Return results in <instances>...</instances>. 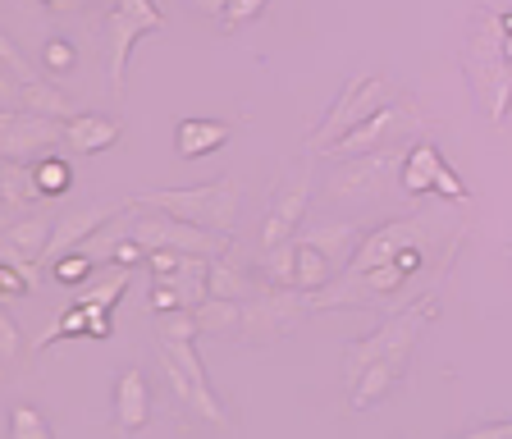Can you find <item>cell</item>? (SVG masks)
Instances as JSON below:
<instances>
[{"label":"cell","mask_w":512,"mask_h":439,"mask_svg":"<svg viewBox=\"0 0 512 439\" xmlns=\"http://www.w3.org/2000/svg\"><path fill=\"white\" fill-rule=\"evenodd\" d=\"M133 206H142V211H165V215H174V220H188V225H197V229L234 238L238 211H243V188H238V179L220 174V179L192 183V188H151V193L133 197Z\"/></svg>","instance_id":"6da1fadb"},{"label":"cell","mask_w":512,"mask_h":439,"mask_svg":"<svg viewBox=\"0 0 512 439\" xmlns=\"http://www.w3.org/2000/svg\"><path fill=\"white\" fill-rule=\"evenodd\" d=\"M435 298L439 293L426 289L416 302H407L403 311H394L375 334L348 343V348H343V385L352 389L357 380H362L366 366L384 362V357H403V362H412V348H416V339H421V330L435 321Z\"/></svg>","instance_id":"7a4b0ae2"},{"label":"cell","mask_w":512,"mask_h":439,"mask_svg":"<svg viewBox=\"0 0 512 439\" xmlns=\"http://www.w3.org/2000/svg\"><path fill=\"white\" fill-rule=\"evenodd\" d=\"M503 42H508V33H503L499 10H480L476 28H471V46H467V69H471V87L490 106L494 124H503L512 110V60L503 51Z\"/></svg>","instance_id":"3957f363"},{"label":"cell","mask_w":512,"mask_h":439,"mask_svg":"<svg viewBox=\"0 0 512 439\" xmlns=\"http://www.w3.org/2000/svg\"><path fill=\"white\" fill-rule=\"evenodd\" d=\"M389 101H398L394 78H384V74H352L348 83H343L339 101H334V106L325 110V119H320L316 129L307 133V151H311V156H325L334 142L348 138L352 129H362L366 119H371L375 110H384Z\"/></svg>","instance_id":"277c9868"},{"label":"cell","mask_w":512,"mask_h":439,"mask_svg":"<svg viewBox=\"0 0 512 439\" xmlns=\"http://www.w3.org/2000/svg\"><path fill=\"white\" fill-rule=\"evenodd\" d=\"M128 238L147 252H183V257H229V243H234V238L197 229L165 211H142L133 202H128Z\"/></svg>","instance_id":"5b68a950"},{"label":"cell","mask_w":512,"mask_h":439,"mask_svg":"<svg viewBox=\"0 0 512 439\" xmlns=\"http://www.w3.org/2000/svg\"><path fill=\"white\" fill-rule=\"evenodd\" d=\"M160 366H165V380H170L174 398H179L183 407H192L197 417H206L220 430L229 426V412H224V403L215 398V389L206 385V366H202V357H197L192 343L160 339Z\"/></svg>","instance_id":"8992f818"},{"label":"cell","mask_w":512,"mask_h":439,"mask_svg":"<svg viewBox=\"0 0 512 439\" xmlns=\"http://www.w3.org/2000/svg\"><path fill=\"white\" fill-rule=\"evenodd\" d=\"M165 14L156 0H115V10L106 19V78L110 87H124V69H128V51L138 46V37L160 33Z\"/></svg>","instance_id":"52a82bcc"},{"label":"cell","mask_w":512,"mask_h":439,"mask_svg":"<svg viewBox=\"0 0 512 439\" xmlns=\"http://www.w3.org/2000/svg\"><path fill=\"white\" fill-rule=\"evenodd\" d=\"M435 220H439L435 211H416L407 220H384L380 229H366L362 247H357V257H352V266L343 275H362V270L389 266L403 252H412V247H426L430 234H435Z\"/></svg>","instance_id":"ba28073f"},{"label":"cell","mask_w":512,"mask_h":439,"mask_svg":"<svg viewBox=\"0 0 512 439\" xmlns=\"http://www.w3.org/2000/svg\"><path fill=\"white\" fill-rule=\"evenodd\" d=\"M421 124V115H416L412 101H389L384 110H375L371 119H366L362 129H352L348 138H339L325 156H334V161H352V156H371V151L380 147H403V138Z\"/></svg>","instance_id":"9c48e42d"},{"label":"cell","mask_w":512,"mask_h":439,"mask_svg":"<svg viewBox=\"0 0 512 439\" xmlns=\"http://www.w3.org/2000/svg\"><path fill=\"white\" fill-rule=\"evenodd\" d=\"M0 60H5V69H10V83H14V106L10 110H32V115L60 119V124L78 119V101L64 97V92L46 74H32L28 60L19 55V46H14V42L0 46Z\"/></svg>","instance_id":"30bf717a"},{"label":"cell","mask_w":512,"mask_h":439,"mask_svg":"<svg viewBox=\"0 0 512 439\" xmlns=\"http://www.w3.org/2000/svg\"><path fill=\"white\" fill-rule=\"evenodd\" d=\"M403 161H407V147H380V151H371V156L339 161L330 183H325V193H330L334 202H366V197H375L384 183H389V174L403 170Z\"/></svg>","instance_id":"8fae6325"},{"label":"cell","mask_w":512,"mask_h":439,"mask_svg":"<svg viewBox=\"0 0 512 439\" xmlns=\"http://www.w3.org/2000/svg\"><path fill=\"white\" fill-rule=\"evenodd\" d=\"M51 147H64L60 119L32 115V110H5L0 115V151H5V161L37 165Z\"/></svg>","instance_id":"7c38bea8"},{"label":"cell","mask_w":512,"mask_h":439,"mask_svg":"<svg viewBox=\"0 0 512 439\" xmlns=\"http://www.w3.org/2000/svg\"><path fill=\"white\" fill-rule=\"evenodd\" d=\"M302 307H307V293L298 289H261L256 298L243 302V339L252 343H270V339H284L293 325H298Z\"/></svg>","instance_id":"4fadbf2b"},{"label":"cell","mask_w":512,"mask_h":439,"mask_svg":"<svg viewBox=\"0 0 512 439\" xmlns=\"http://www.w3.org/2000/svg\"><path fill=\"white\" fill-rule=\"evenodd\" d=\"M311 202V165H293V170L279 179L275 188V202L266 211V225H261V247H279V243H293L298 238V225L307 215Z\"/></svg>","instance_id":"5bb4252c"},{"label":"cell","mask_w":512,"mask_h":439,"mask_svg":"<svg viewBox=\"0 0 512 439\" xmlns=\"http://www.w3.org/2000/svg\"><path fill=\"white\" fill-rule=\"evenodd\" d=\"M151 421V385L147 375H142V366H124L115 380V389H110V426H115L119 439H133L142 435Z\"/></svg>","instance_id":"9a60e30c"},{"label":"cell","mask_w":512,"mask_h":439,"mask_svg":"<svg viewBox=\"0 0 512 439\" xmlns=\"http://www.w3.org/2000/svg\"><path fill=\"white\" fill-rule=\"evenodd\" d=\"M124 211V206H110V202H92V206H78V211H64V215H55V234H51V243H46V257L42 261H60V257H69V252H78V247L87 243V238L96 234V229H106L115 215Z\"/></svg>","instance_id":"2e32d148"},{"label":"cell","mask_w":512,"mask_h":439,"mask_svg":"<svg viewBox=\"0 0 512 439\" xmlns=\"http://www.w3.org/2000/svg\"><path fill=\"white\" fill-rule=\"evenodd\" d=\"M302 243H311L316 252H325V257L334 261V270H348L352 266V257H357V247H362V238H366V229H357L352 220H339V225H307L302 229Z\"/></svg>","instance_id":"e0dca14e"},{"label":"cell","mask_w":512,"mask_h":439,"mask_svg":"<svg viewBox=\"0 0 512 439\" xmlns=\"http://www.w3.org/2000/svg\"><path fill=\"white\" fill-rule=\"evenodd\" d=\"M119 138H124V124L110 115H78L64 124V147L74 156H96V151L115 147Z\"/></svg>","instance_id":"ac0fdd59"},{"label":"cell","mask_w":512,"mask_h":439,"mask_svg":"<svg viewBox=\"0 0 512 439\" xmlns=\"http://www.w3.org/2000/svg\"><path fill=\"white\" fill-rule=\"evenodd\" d=\"M403 375H407L403 357H384V362L366 366L362 380L352 385V412H371V407H380L384 398H389V389H394Z\"/></svg>","instance_id":"d6986e66"},{"label":"cell","mask_w":512,"mask_h":439,"mask_svg":"<svg viewBox=\"0 0 512 439\" xmlns=\"http://www.w3.org/2000/svg\"><path fill=\"white\" fill-rule=\"evenodd\" d=\"M229 142V124L220 119H179L174 124V151L183 161H197V156H211Z\"/></svg>","instance_id":"ffe728a7"},{"label":"cell","mask_w":512,"mask_h":439,"mask_svg":"<svg viewBox=\"0 0 512 439\" xmlns=\"http://www.w3.org/2000/svg\"><path fill=\"white\" fill-rule=\"evenodd\" d=\"M444 156H439V147H430V142H416L412 151H407V161L403 170H398V183H403V193L407 197H421L435 188V174L444 170Z\"/></svg>","instance_id":"44dd1931"},{"label":"cell","mask_w":512,"mask_h":439,"mask_svg":"<svg viewBox=\"0 0 512 439\" xmlns=\"http://www.w3.org/2000/svg\"><path fill=\"white\" fill-rule=\"evenodd\" d=\"M0 197H5V211H28L32 202H42L37 165L5 161V170H0Z\"/></svg>","instance_id":"7402d4cb"},{"label":"cell","mask_w":512,"mask_h":439,"mask_svg":"<svg viewBox=\"0 0 512 439\" xmlns=\"http://www.w3.org/2000/svg\"><path fill=\"white\" fill-rule=\"evenodd\" d=\"M128 279H133V270L128 266H101L83 289H74V302L78 307H115V302L124 298Z\"/></svg>","instance_id":"603a6c76"},{"label":"cell","mask_w":512,"mask_h":439,"mask_svg":"<svg viewBox=\"0 0 512 439\" xmlns=\"http://www.w3.org/2000/svg\"><path fill=\"white\" fill-rule=\"evenodd\" d=\"M256 270H261V279L270 289H298V238L279 247H261Z\"/></svg>","instance_id":"cb8c5ba5"},{"label":"cell","mask_w":512,"mask_h":439,"mask_svg":"<svg viewBox=\"0 0 512 439\" xmlns=\"http://www.w3.org/2000/svg\"><path fill=\"white\" fill-rule=\"evenodd\" d=\"M256 284L234 257H211V298H229V302H247L256 298Z\"/></svg>","instance_id":"d4e9b609"},{"label":"cell","mask_w":512,"mask_h":439,"mask_svg":"<svg viewBox=\"0 0 512 439\" xmlns=\"http://www.w3.org/2000/svg\"><path fill=\"white\" fill-rule=\"evenodd\" d=\"M339 279V270H334V261L325 257V252H316L311 243H302L298 238V293H325Z\"/></svg>","instance_id":"484cf974"},{"label":"cell","mask_w":512,"mask_h":439,"mask_svg":"<svg viewBox=\"0 0 512 439\" xmlns=\"http://www.w3.org/2000/svg\"><path fill=\"white\" fill-rule=\"evenodd\" d=\"M202 334H243V302H229V298H206L202 307L192 311Z\"/></svg>","instance_id":"4316f807"},{"label":"cell","mask_w":512,"mask_h":439,"mask_svg":"<svg viewBox=\"0 0 512 439\" xmlns=\"http://www.w3.org/2000/svg\"><path fill=\"white\" fill-rule=\"evenodd\" d=\"M10 439H55V430L32 403H14L10 407Z\"/></svg>","instance_id":"83f0119b"},{"label":"cell","mask_w":512,"mask_h":439,"mask_svg":"<svg viewBox=\"0 0 512 439\" xmlns=\"http://www.w3.org/2000/svg\"><path fill=\"white\" fill-rule=\"evenodd\" d=\"M74 334H87V307H78V302H74L69 311H64L60 321H55L51 330L42 334V339L32 343V348H37V353H46V348H55L60 339H74Z\"/></svg>","instance_id":"f1b7e54d"},{"label":"cell","mask_w":512,"mask_h":439,"mask_svg":"<svg viewBox=\"0 0 512 439\" xmlns=\"http://www.w3.org/2000/svg\"><path fill=\"white\" fill-rule=\"evenodd\" d=\"M37 183H42V197H64L69 183H74V170H69V161H60V156H42V161H37Z\"/></svg>","instance_id":"f546056e"},{"label":"cell","mask_w":512,"mask_h":439,"mask_svg":"<svg viewBox=\"0 0 512 439\" xmlns=\"http://www.w3.org/2000/svg\"><path fill=\"white\" fill-rule=\"evenodd\" d=\"M156 325H160V339H170V343H192L202 334L192 311H165V316H156Z\"/></svg>","instance_id":"4dcf8cb0"},{"label":"cell","mask_w":512,"mask_h":439,"mask_svg":"<svg viewBox=\"0 0 512 439\" xmlns=\"http://www.w3.org/2000/svg\"><path fill=\"white\" fill-rule=\"evenodd\" d=\"M51 270H55V279H60V284H69V289H83L87 279L96 275V261L83 257V252H69V257H60Z\"/></svg>","instance_id":"1f68e13d"},{"label":"cell","mask_w":512,"mask_h":439,"mask_svg":"<svg viewBox=\"0 0 512 439\" xmlns=\"http://www.w3.org/2000/svg\"><path fill=\"white\" fill-rule=\"evenodd\" d=\"M78 65V51L64 37H51V42L42 46V69H46V78H60V74H69V69Z\"/></svg>","instance_id":"d6a6232c"},{"label":"cell","mask_w":512,"mask_h":439,"mask_svg":"<svg viewBox=\"0 0 512 439\" xmlns=\"http://www.w3.org/2000/svg\"><path fill=\"white\" fill-rule=\"evenodd\" d=\"M266 5H270V0H229V5H224V14L215 23H220L224 33H238V28H247L256 14L266 10Z\"/></svg>","instance_id":"836d02e7"},{"label":"cell","mask_w":512,"mask_h":439,"mask_svg":"<svg viewBox=\"0 0 512 439\" xmlns=\"http://www.w3.org/2000/svg\"><path fill=\"white\" fill-rule=\"evenodd\" d=\"M147 257H151L147 247L133 243V238H124V243H115V247L106 252V266H128V270H133L138 261H147Z\"/></svg>","instance_id":"e575fe53"},{"label":"cell","mask_w":512,"mask_h":439,"mask_svg":"<svg viewBox=\"0 0 512 439\" xmlns=\"http://www.w3.org/2000/svg\"><path fill=\"white\" fill-rule=\"evenodd\" d=\"M435 193H439V197H448V202H467V197H471V193H467V183L458 179V170H453V165H444V170L435 174Z\"/></svg>","instance_id":"d590c367"},{"label":"cell","mask_w":512,"mask_h":439,"mask_svg":"<svg viewBox=\"0 0 512 439\" xmlns=\"http://www.w3.org/2000/svg\"><path fill=\"white\" fill-rule=\"evenodd\" d=\"M0 289H5V298H28L32 293V275L19 266H0Z\"/></svg>","instance_id":"8d00e7d4"},{"label":"cell","mask_w":512,"mask_h":439,"mask_svg":"<svg viewBox=\"0 0 512 439\" xmlns=\"http://www.w3.org/2000/svg\"><path fill=\"white\" fill-rule=\"evenodd\" d=\"M0 348H5V366L19 362V325H14L10 311L0 316Z\"/></svg>","instance_id":"74e56055"},{"label":"cell","mask_w":512,"mask_h":439,"mask_svg":"<svg viewBox=\"0 0 512 439\" xmlns=\"http://www.w3.org/2000/svg\"><path fill=\"white\" fill-rule=\"evenodd\" d=\"M462 439H512V421H490V426L462 430Z\"/></svg>","instance_id":"f35d334b"},{"label":"cell","mask_w":512,"mask_h":439,"mask_svg":"<svg viewBox=\"0 0 512 439\" xmlns=\"http://www.w3.org/2000/svg\"><path fill=\"white\" fill-rule=\"evenodd\" d=\"M87 334L92 339H110V307H87Z\"/></svg>","instance_id":"ab89813d"},{"label":"cell","mask_w":512,"mask_h":439,"mask_svg":"<svg viewBox=\"0 0 512 439\" xmlns=\"http://www.w3.org/2000/svg\"><path fill=\"white\" fill-rule=\"evenodd\" d=\"M151 275H174L183 266V252H151Z\"/></svg>","instance_id":"60d3db41"},{"label":"cell","mask_w":512,"mask_h":439,"mask_svg":"<svg viewBox=\"0 0 512 439\" xmlns=\"http://www.w3.org/2000/svg\"><path fill=\"white\" fill-rule=\"evenodd\" d=\"M188 5H192V10H202V14H211V19H220L229 0H188Z\"/></svg>","instance_id":"b9f144b4"},{"label":"cell","mask_w":512,"mask_h":439,"mask_svg":"<svg viewBox=\"0 0 512 439\" xmlns=\"http://www.w3.org/2000/svg\"><path fill=\"white\" fill-rule=\"evenodd\" d=\"M46 10H55V14H64V10H78V5H87V0H42Z\"/></svg>","instance_id":"7bdbcfd3"}]
</instances>
